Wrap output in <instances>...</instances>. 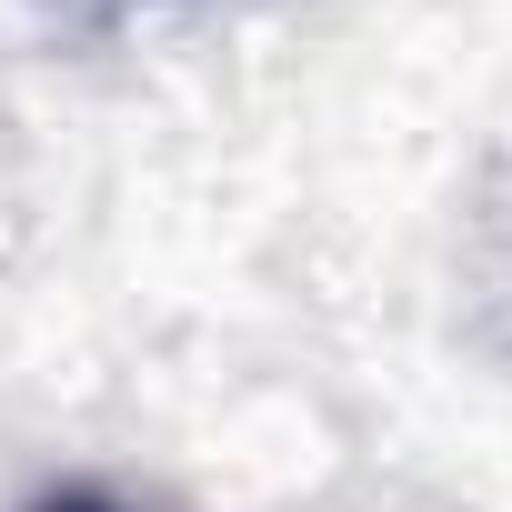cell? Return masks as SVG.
Instances as JSON below:
<instances>
[{
    "label": "cell",
    "instance_id": "6da1fadb",
    "mask_svg": "<svg viewBox=\"0 0 512 512\" xmlns=\"http://www.w3.org/2000/svg\"><path fill=\"white\" fill-rule=\"evenodd\" d=\"M41 512H111V502H91V492H61V502H41Z\"/></svg>",
    "mask_w": 512,
    "mask_h": 512
}]
</instances>
